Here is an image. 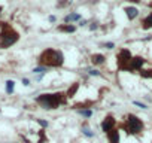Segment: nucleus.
<instances>
[{
	"label": "nucleus",
	"instance_id": "1",
	"mask_svg": "<svg viewBox=\"0 0 152 143\" xmlns=\"http://www.w3.org/2000/svg\"><path fill=\"white\" fill-rule=\"evenodd\" d=\"M39 63H40L43 67H60L64 63V55H63L61 51L48 48L40 54Z\"/></svg>",
	"mask_w": 152,
	"mask_h": 143
},
{
	"label": "nucleus",
	"instance_id": "2",
	"mask_svg": "<svg viewBox=\"0 0 152 143\" xmlns=\"http://www.w3.org/2000/svg\"><path fill=\"white\" fill-rule=\"evenodd\" d=\"M36 101L40 105L43 109H57L60 105H63V103L66 101L64 99V94L63 93H54V94H42V95H39Z\"/></svg>",
	"mask_w": 152,
	"mask_h": 143
},
{
	"label": "nucleus",
	"instance_id": "3",
	"mask_svg": "<svg viewBox=\"0 0 152 143\" xmlns=\"http://www.w3.org/2000/svg\"><path fill=\"white\" fill-rule=\"evenodd\" d=\"M0 27H2V33H0V48H8L11 45H14L19 39V34L8 23H0Z\"/></svg>",
	"mask_w": 152,
	"mask_h": 143
},
{
	"label": "nucleus",
	"instance_id": "4",
	"mask_svg": "<svg viewBox=\"0 0 152 143\" xmlns=\"http://www.w3.org/2000/svg\"><path fill=\"white\" fill-rule=\"evenodd\" d=\"M122 128L125 130V133H127V134L137 136V134H140L142 130H143V122H142L140 118H137L136 115L130 113V115L125 116V121H124V124H122Z\"/></svg>",
	"mask_w": 152,
	"mask_h": 143
},
{
	"label": "nucleus",
	"instance_id": "5",
	"mask_svg": "<svg viewBox=\"0 0 152 143\" xmlns=\"http://www.w3.org/2000/svg\"><path fill=\"white\" fill-rule=\"evenodd\" d=\"M131 63V54L128 49H121L118 54V66L121 70H128Z\"/></svg>",
	"mask_w": 152,
	"mask_h": 143
},
{
	"label": "nucleus",
	"instance_id": "6",
	"mask_svg": "<svg viewBox=\"0 0 152 143\" xmlns=\"http://www.w3.org/2000/svg\"><path fill=\"white\" fill-rule=\"evenodd\" d=\"M115 124H116V121L114 119V116H112V115H108L106 118L103 119V122H102V130H103V133H106V134H108L110 130L116 128Z\"/></svg>",
	"mask_w": 152,
	"mask_h": 143
},
{
	"label": "nucleus",
	"instance_id": "7",
	"mask_svg": "<svg viewBox=\"0 0 152 143\" xmlns=\"http://www.w3.org/2000/svg\"><path fill=\"white\" fill-rule=\"evenodd\" d=\"M106 136H108L109 143H119V130H118V128L110 130Z\"/></svg>",
	"mask_w": 152,
	"mask_h": 143
},
{
	"label": "nucleus",
	"instance_id": "8",
	"mask_svg": "<svg viewBox=\"0 0 152 143\" xmlns=\"http://www.w3.org/2000/svg\"><path fill=\"white\" fill-rule=\"evenodd\" d=\"M145 60L142 57H136V58H131V63H130V69L128 70H139L143 66Z\"/></svg>",
	"mask_w": 152,
	"mask_h": 143
},
{
	"label": "nucleus",
	"instance_id": "9",
	"mask_svg": "<svg viewBox=\"0 0 152 143\" xmlns=\"http://www.w3.org/2000/svg\"><path fill=\"white\" fill-rule=\"evenodd\" d=\"M125 14H127L128 19H134L139 15V11L136 8H133V6H128V8H125Z\"/></svg>",
	"mask_w": 152,
	"mask_h": 143
},
{
	"label": "nucleus",
	"instance_id": "10",
	"mask_svg": "<svg viewBox=\"0 0 152 143\" xmlns=\"http://www.w3.org/2000/svg\"><path fill=\"white\" fill-rule=\"evenodd\" d=\"M58 30L64 31V33H73V31L76 30V27H75V25H70V24H66V25H60Z\"/></svg>",
	"mask_w": 152,
	"mask_h": 143
},
{
	"label": "nucleus",
	"instance_id": "11",
	"mask_svg": "<svg viewBox=\"0 0 152 143\" xmlns=\"http://www.w3.org/2000/svg\"><path fill=\"white\" fill-rule=\"evenodd\" d=\"M91 61H92V64H102V63H104V57L102 54H94L91 57Z\"/></svg>",
	"mask_w": 152,
	"mask_h": 143
},
{
	"label": "nucleus",
	"instance_id": "12",
	"mask_svg": "<svg viewBox=\"0 0 152 143\" xmlns=\"http://www.w3.org/2000/svg\"><path fill=\"white\" fill-rule=\"evenodd\" d=\"M79 18H81V15H79V14H69L67 17L64 18V21L66 23H73V21H78Z\"/></svg>",
	"mask_w": 152,
	"mask_h": 143
},
{
	"label": "nucleus",
	"instance_id": "13",
	"mask_svg": "<svg viewBox=\"0 0 152 143\" xmlns=\"http://www.w3.org/2000/svg\"><path fill=\"white\" fill-rule=\"evenodd\" d=\"M14 85H15L14 81H8V82H6V93H8V94L14 93Z\"/></svg>",
	"mask_w": 152,
	"mask_h": 143
},
{
	"label": "nucleus",
	"instance_id": "14",
	"mask_svg": "<svg viewBox=\"0 0 152 143\" xmlns=\"http://www.w3.org/2000/svg\"><path fill=\"white\" fill-rule=\"evenodd\" d=\"M78 88H79V85H78V83H73V87H72V88H69V91H67V97H73V95L76 94Z\"/></svg>",
	"mask_w": 152,
	"mask_h": 143
},
{
	"label": "nucleus",
	"instance_id": "15",
	"mask_svg": "<svg viewBox=\"0 0 152 143\" xmlns=\"http://www.w3.org/2000/svg\"><path fill=\"white\" fill-rule=\"evenodd\" d=\"M149 27H152V14L143 21V28H149Z\"/></svg>",
	"mask_w": 152,
	"mask_h": 143
},
{
	"label": "nucleus",
	"instance_id": "16",
	"mask_svg": "<svg viewBox=\"0 0 152 143\" xmlns=\"http://www.w3.org/2000/svg\"><path fill=\"white\" fill-rule=\"evenodd\" d=\"M82 133L87 136V137H92V136H94V133H92L88 127H84V128H82Z\"/></svg>",
	"mask_w": 152,
	"mask_h": 143
},
{
	"label": "nucleus",
	"instance_id": "17",
	"mask_svg": "<svg viewBox=\"0 0 152 143\" xmlns=\"http://www.w3.org/2000/svg\"><path fill=\"white\" fill-rule=\"evenodd\" d=\"M45 72H46V67H36L35 70H33V73H45Z\"/></svg>",
	"mask_w": 152,
	"mask_h": 143
},
{
	"label": "nucleus",
	"instance_id": "18",
	"mask_svg": "<svg viewBox=\"0 0 152 143\" xmlns=\"http://www.w3.org/2000/svg\"><path fill=\"white\" fill-rule=\"evenodd\" d=\"M82 116H87V118H90V116L92 115V110H81Z\"/></svg>",
	"mask_w": 152,
	"mask_h": 143
},
{
	"label": "nucleus",
	"instance_id": "19",
	"mask_svg": "<svg viewBox=\"0 0 152 143\" xmlns=\"http://www.w3.org/2000/svg\"><path fill=\"white\" fill-rule=\"evenodd\" d=\"M134 105H136V106H139V107H142V109H148V107H146V105H143V103H140V101H134Z\"/></svg>",
	"mask_w": 152,
	"mask_h": 143
},
{
	"label": "nucleus",
	"instance_id": "20",
	"mask_svg": "<svg viewBox=\"0 0 152 143\" xmlns=\"http://www.w3.org/2000/svg\"><path fill=\"white\" fill-rule=\"evenodd\" d=\"M88 72H90V75H92V76H98V75H100L97 70H88Z\"/></svg>",
	"mask_w": 152,
	"mask_h": 143
},
{
	"label": "nucleus",
	"instance_id": "21",
	"mask_svg": "<svg viewBox=\"0 0 152 143\" xmlns=\"http://www.w3.org/2000/svg\"><path fill=\"white\" fill-rule=\"evenodd\" d=\"M114 46H115V45L112 43V42H108V43H106V48H108V49H112Z\"/></svg>",
	"mask_w": 152,
	"mask_h": 143
},
{
	"label": "nucleus",
	"instance_id": "22",
	"mask_svg": "<svg viewBox=\"0 0 152 143\" xmlns=\"http://www.w3.org/2000/svg\"><path fill=\"white\" fill-rule=\"evenodd\" d=\"M39 124H40L42 127H48V122H45V121H40V119H39Z\"/></svg>",
	"mask_w": 152,
	"mask_h": 143
},
{
	"label": "nucleus",
	"instance_id": "23",
	"mask_svg": "<svg viewBox=\"0 0 152 143\" xmlns=\"http://www.w3.org/2000/svg\"><path fill=\"white\" fill-rule=\"evenodd\" d=\"M23 83L27 87V85H30V81H29V79H23Z\"/></svg>",
	"mask_w": 152,
	"mask_h": 143
},
{
	"label": "nucleus",
	"instance_id": "24",
	"mask_svg": "<svg viewBox=\"0 0 152 143\" xmlns=\"http://www.w3.org/2000/svg\"><path fill=\"white\" fill-rule=\"evenodd\" d=\"M90 28H91V30H96V28H97V24H94V23H92V24L90 25Z\"/></svg>",
	"mask_w": 152,
	"mask_h": 143
},
{
	"label": "nucleus",
	"instance_id": "25",
	"mask_svg": "<svg viewBox=\"0 0 152 143\" xmlns=\"http://www.w3.org/2000/svg\"><path fill=\"white\" fill-rule=\"evenodd\" d=\"M49 21H51V23H55V17L51 15V17H49Z\"/></svg>",
	"mask_w": 152,
	"mask_h": 143
},
{
	"label": "nucleus",
	"instance_id": "26",
	"mask_svg": "<svg viewBox=\"0 0 152 143\" xmlns=\"http://www.w3.org/2000/svg\"><path fill=\"white\" fill-rule=\"evenodd\" d=\"M0 12H2V6H0Z\"/></svg>",
	"mask_w": 152,
	"mask_h": 143
}]
</instances>
